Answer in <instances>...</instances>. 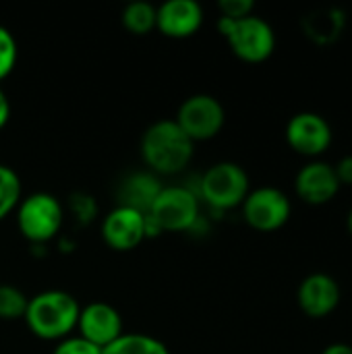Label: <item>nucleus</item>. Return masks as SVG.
Returning a JSON list of instances; mask_svg holds the SVG:
<instances>
[{
    "mask_svg": "<svg viewBox=\"0 0 352 354\" xmlns=\"http://www.w3.org/2000/svg\"><path fill=\"white\" fill-rule=\"evenodd\" d=\"M193 156L195 143L174 120H158L149 124L141 137L143 164L156 176H176L185 172Z\"/></svg>",
    "mask_w": 352,
    "mask_h": 354,
    "instance_id": "obj_1",
    "label": "nucleus"
},
{
    "mask_svg": "<svg viewBox=\"0 0 352 354\" xmlns=\"http://www.w3.org/2000/svg\"><path fill=\"white\" fill-rule=\"evenodd\" d=\"M81 305L64 290H44L27 301L25 326L27 330L46 342H60L77 330Z\"/></svg>",
    "mask_w": 352,
    "mask_h": 354,
    "instance_id": "obj_2",
    "label": "nucleus"
},
{
    "mask_svg": "<svg viewBox=\"0 0 352 354\" xmlns=\"http://www.w3.org/2000/svg\"><path fill=\"white\" fill-rule=\"evenodd\" d=\"M218 31L226 39L230 52L249 64L266 62L276 50V31L259 15H249L243 19H218Z\"/></svg>",
    "mask_w": 352,
    "mask_h": 354,
    "instance_id": "obj_3",
    "label": "nucleus"
},
{
    "mask_svg": "<svg viewBox=\"0 0 352 354\" xmlns=\"http://www.w3.org/2000/svg\"><path fill=\"white\" fill-rule=\"evenodd\" d=\"M251 191L247 170L237 162H216L199 178L197 195L214 212L241 207Z\"/></svg>",
    "mask_w": 352,
    "mask_h": 354,
    "instance_id": "obj_4",
    "label": "nucleus"
},
{
    "mask_svg": "<svg viewBox=\"0 0 352 354\" xmlns=\"http://www.w3.org/2000/svg\"><path fill=\"white\" fill-rule=\"evenodd\" d=\"M147 218L162 232H189L201 220V199L197 191L185 185L162 187L147 212Z\"/></svg>",
    "mask_w": 352,
    "mask_h": 354,
    "instance_id": "obj_5",
    "label": "nucleus"
},
{
    "mask_svg": "<svg viewBox=\"0 0 352 354\" xmlns=\"http://www.w3.org/2000/svg\"><path fill=\"white\" fill-rule=\"evenodd\" d=\"M17 228L31 245H46L58 236L64 224V207L52 193L39 191L21 199L17 207Z\"/></svg>",
    "mask_w": 352,
    "mask_h": 354,
    "instance_id": "obj_6",
    "label": "nucleus"
},
{
    "mask_svg": "<svg viewBox=\"0 0 352 354\" xmlns=\"http://www.w3.org/2000/svg\"><path fill=\"white\" fill-rule=\"evenodd\" d=\"M174 122L193 143L210 141L224 129L226 110L218 97L210 93H193L178 106Z\"/></svg>",
    "mask_w": 352,
    "mask_h": 354,
    "instance_id": "obj_7",
    "label": "nucleus"
},
{
    "mask_svg": "<svg viewBox=\"0 0 352 354\" xmlns=\"http://www.w3.org/2000/svg\"><path fill=\"white\" fill-rule=\"evenodd\" d=\"M243 220L257 232H276L293 216L290 197L276 187H259L249 191L243 205Z\"/></svg>",
    "mask_w": 352,
    "mask_h": 354,
    "instance_id": "obj_8",
    "label": "nucleus"
},
{
    "mask_svg": "<svg viewBox=\"0 0 352 354\" xmlns=\"http://www.w3.org/2000/svg\"><path fill=\"white\" fill-rule=\"evenodd\" d=\"M284 137L295 153L305 156L309 160H317L322 153L330 149L334 141V131L326 116L305 110V112H297L286 122Z\"/></svg>",
    "mask_w": 352,
    "mask_h": 354,
    "instance_id": "obj_9",
    "label": "nucleus"
},
{
    "mask_svg": "<svg viewBox=\"0 0 352 354\" xmlns=\"http://www.w3.org/2000/svg\"><path fill=\"white\" fill-rule=\"evenodd\" d=\"M122 334H124V324L116 307L100 301L81 307L77 319V336H81L89 344L104 351L106 346L116 342Z\"/></svg>",
    "mask_w": 352,
    "mask_h": 354,
    "instance_id": "obj_10",
    "label": "nucleus"
},
{
    "mask_svg": "<svg viewBox=\"0 0 352 354\" xmlns=\"http://www.w3.org/2000/svg\"><path fill=\"white\" fill-rule=\"evenodd\" d=\"M102 239L118 253L137 249L147 239L145 214L129 205H116L102 220Z\"/></svg>",
    "mask_w": 352,
    "mask_h": 354,
    "instance_id": "obj_11",
    "label": "nucleus"
},
{
    "mask_svg": "<svg viewBox=\"0 0 352 354\" xmlns=\"http://www.w3.org/2000/svg\"><path fill=\"white\" fill-rule=\"evenodd\" d=\"M342 301V290L336 278L326 272L309 274L301 280L297 290L299 309L309 319H324L330 317Z\"/></svg>",
    "mask_w": 352,
    "mask_h": 354,
    "instance_id": "obj_12",
    "label": "nucleus"
},
{
    "mask_svg": "<svg viewBox=\"0 0 352 354\" xmlns=\"http://www.w3.org/2000/svg\"><path fill=\"white\" fill-rule=\"evenodd\" d=\"M342 185L334 172V164L324 160L307 162L295 176V193L307 205H326L338 193Z\"/></svg>",
    "mask_w": 352,
    "mask_h": 354,
    "instance_id": "obj_13",
    "label": "nucleus"
},
{
    "mask_svg": "<svg viewBox=\"0 0 352 354\" xmlns=\"http://www.w3.org/2000/svg\"><path fill=\"white\" fill-rule=\"evenodd\" d=\"M203 19V8L197 0H168L158 6L156 29L170 39H187L201 29Z\"/></svg>",
    "mask_w": 352,
    "mask_h": 354,
    "instance_id": "obj_14",
    "label": "nucleus"
},
{
    "mask_svg": "<svg viewBox=\"0 0 352 354\" xmlns=\"http://www.w3.org/2000/svg\"><path fill=\"white\" fill-rule=\"evenodd\" d=\"M162 185L160 178L151 172H135L129 178L122 180L120 189H118V205H129L135 207L143 214L149 212L156 195L160 193Z\"/></svg>",
    "mask_w": 352,
    "mask_h": 354,
    "instance_id": "obj_15",
    "label": "nucleus"
},
{
    "mask_svg": "<svg viewBox=\"0 0 352 354\" xmlns=\"http://www.w3.org/2000/svg\"><path fill=\"white\" fill-rule=\"evenodd\" d=\"M102 354H172L170 348L149 336V334H139V332H133V334H122L116 342H112L110 346H106Z\"/></svg>",
    "mask_w": 352,
    "mask_h": 354,
    "instance_id": "obj_16",
    "label": "nucleus"
},
{
    "mask_svg": "<svg viewBox=\"0 0 352 354\" xmlns=\"http://www.w3.org/2000/svg\"><path fill=\"white\" fill-rule=\"evenodd\" d=\"M122 27L131 35H147L156 29V19H158V6L151 2H131L122 10Z\"/></svg>",
    "mask_w": 352,
    "mask_h": 354,
    "instance_id": "obj_17",
    "label": "nucleus"
},
{
    "mask_svg": "<svg viewBox=\"0 0 352 354\" xmlns=\"http://www.w3.org/2000/svg\"><path fill=\"white\" fill-rule=\"evenodd\" d=\"M342 23H344V15L340 10H322L317 15H311L307 19V35L315 41H330L334 37H338L340 29H342Z\"/></svg>",
    "mask_w": 352,
    "mask_h": 354,
    "instance_id": "obj_18",
    "label": "nucleus"
},
{
    "mask_svg": "<svg viewBox=\"0 0 352 354\" xmlns=\"http://www.w3.org/2000/svg\"><path fill=\"white\" fill-rule=\"evenodd\" d=\"M23 199V187L19 174L10 168L0 164V222L17 212Z\"/></svg>",
    "mask_w": 352,
    "mask_h": 354,
    "instance_id": "obj_19",
    "label": "nucleus"
},
{
    "mask_svg": "<svg viewBox=\"0 0 352 354\" xmlns=\"http://www.w3.org/2000/svg\"><path fill=\"white\" fill-rule=\"evenodd\" d=\"M27 297L23 290L10 284H0V319L2 322H17L25 317L27 311Z\"/></svg>",
    "mask_w": 352,
    "mask_h": 354,
    "instance_id": "obj_20",
    "label": "nucleus"
},
{
    "mask_svg": "<svg viewBox=\"0 0 352 354\" xmlns=\"http://www.w3.org/2000/svg\"><path fill=\"white\" fill-rule=\"evenodd\" d=\"M17 58H19L17 39L4 25H0V83L15 71Z\"/></svg>",
    "mask_w": 352,
    "mask_h": 354,
    "instance_id": "obj_21",
    "label": "nucleus"
},
{
    "mask_svg": "<svg viewBox=\"0 0 352 354\" xmlns=\"http://www.w3.org/2000/svg\"><path fill=\"white\" fill-rule=\"evenodd\" d=\"M71 209H73L75 218H77L81 224L91 222V220L95 218V214H98V205H95L93 197H91V195H85V193L73 195V199H71Z\"/></svg>",
    "mask_w": 352,
    "mask_h": 354,
    "instance_id": "obj_22",
    "label": "nucleus"
},
{
    "mask_svg": "<svg viewBox=\"0 0 352 354\" xmlns=\"http://www.w3.org/2000/svg\"><path fill=\"white\" fill-rule=\"evenodd\" d=\"M52 354H102V351L93 344H89L87 340H83L81 336H68L60 342H56Z\"/></svg>",
    "mask_w": 352,
    "mask_h": 354,
    "instance_id": "obj_23",
    "label": "nucleus"
},
{
    "mask_svg": "<svg viewBox=\"0 0 352 354\" xmlns=\"http://www.w3.org/2000/svg\"><path fill=\"white\" fill-rule=\"evenodd\" d=\"M218 10H220V17L237 21V19L253 15L255 2L253 0H220L218 2Z\"/></svg>",
    "mask_w": 352,
    "mask_h": 354,
    "instance_id": "obj_24",
    "label": "nucleus"
},
{
    "mask_svg": "<svg viewBox=\"0 0 352 354\" xmlns=\"http://www.w3.org/2000/svg\"><path fill=\"white\" fill-rule=\"evenodd\" d=\"M334 172L338 176V183L344 187H352V153L342 156L336 164H334Z\"/></svg>",
    "mask_w": 352,
    "mask_h": 354,
    "instance_id": "obj_25",
    "label": "nucleus"
},
{
    "mask_svg": "<svg viewBox=\"0 0 352 354\" xmlns=\"http://www.w3.org/2000/svg\"><path fill=\"white\" fill-rule=\"evenodd\" d=\"M10 118V102H8V95L4 93V89L0 87V131L6 127Z\"/></svg>",
    "mask_w": 352,
    "mask_h": 354,
    "instance_id": "obj_26",
    "label": "nucleus"
},
{
    "mask_svg": "<svg viewBox=\"0 0 352 354\" xmlns=\"http://www.w3.org/2000/svg\"><path fill=\"white\" fill-rule=\"evenodd\" d=\"M322 354H352V346L346 342H334V344L326 346Z\"/></svg>",
    "mask_w": 352,
    "mask_h": 354,
    "instance_id": "obj_27",
    "label": "nucleus"
},
{
    "mask_svg": "<svg viewBox=\"0 0 352 354\" xmlns=\"http://www.w3.org/2000/svg\"><path fill=\"white\" fill-rule=\"evenodd\" d=\"M346 228H349V232H351L352 236V209L349 212V218H346Z\"/></svg>",
    "mask_w": 352,
    "mask_h": 354,
    "instance_id": "obj_28",
    "label": "nucleus"
}]
</instances>
